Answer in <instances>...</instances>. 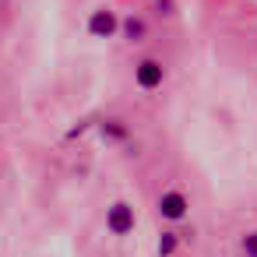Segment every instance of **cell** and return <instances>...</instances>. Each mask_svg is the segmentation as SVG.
Instances as JSON below:
<instances>
[{
    "label": "cell",
    "mask_w": 257,
    "mask_h": 257,
    "mask_svg": "<svg viewBox=\"0 0 257 257\" xmlns=\"http://www.w3.org/2000/svg\"><path fill=\"white\" fill-rule=\"evenodd\" d=\"M176 243H180L176 232H162V236H159V257H173V253H176Z\"/></svg>",
    "instance_id": "cell-6"
},
{
    "label": "cell",
    "mask_w": 257,
    "mask_h": 257,
    "mask_svg": "<svg viewBox=\"0 0 257 257\" xmlns=\"http://www.w3.org/2000/svg\"><path fill=\"white\" fill-rule=\"evenodd\" d=\"M85 29H88L92 39H113V36L120 32V18H116V11H109V8H95V11L88 15Z\"/></svg>",
    "instance_id": "cell-1"
},
{
    "label": "cell",
    "mask_w": 257,
    "mask_h": 257,
    "mask_svg": "<svg viewBox=\"0 0 257 257\" xmlns=\"http://www.w3.org/2000/svg\"><path fill=\"white\" fill-rule=\"evenodd\" d=\"M187 211H190V201H187L180 190H162V194H159V215H162L166 222H183Z\"/></svg>",
    "instance_id": "cell-4"
},
{
    "label": "cell",
    "mask_w": 257,
    "mask_h": 257,
    "mask_svg": "<svg viewBox=\"0 0 257 257\" xmlns=\"http://www.w3.org/2000/svg\"><path fill=\"white\" fill-rule=\"evenodd\" d=\"M134 81H138V88H145V92L162 88V81H166V67H162V60H155V57L138 60V64H134Z\"/></svg>",
    "instance_id": "cell-2"
},
{
    "label": "cell",
    "mask_w": 257,
    "mask_h": 257,
    "mask_svg": "<svg viewBox=\"0 0 257 257\" xmlns=\"http://www.w3.org/2000/svg\"><path fill=\"white\" fill-rule=\"evenodd\" d=\"M134 225H138V215H134V208H131L127 201H116V204L106 208V229H109L113 236L134 232Z\"/></svg>",
    "instance_id": "cell-3"
},
{
    "label": "cell",
    "mask_w": 257,
    "mask_h": 257,
    "mask_svg": "<svg viewBox=\"0 0 257 257\" xmlns=\"http://www.w3.org/2000/svg\"><path fill=\"white\" fill-rule=\"evenodd\" d=\"M239 246H243V253H246V257H257V229H253V232H246Z\"/></svg>",
    "instance_id": "cell-8"
},
{
    "label": "cell",
    "mask_w": 257,
    "mask_h": 257,
    "mask_svg": "<svg viewBox=\"0 0 257 257\" xmlns=\"http://www.w3.org/2000/svg\"><path fill=\"white\" fill-rule=\"evenodd\" d=\"M120 32H123L127 43H145V39H148V22L138 18V15H127V18L120 22Z\"/></svg>",
    "instance_id": "cell-5"
},
{
    "label": "cell",
    "mask_w": 257,
    "mask_h": 257,
    "mask_svg": "<svg viewBox=\"0 0 257 257\" xmlns=\"http://www.w3.org/2000/svg\"><path fill=\"white\" fill-rule=\"evenodd\" d=\"M155 11L166 15V18H173L176 15V0H155Z\"/></svg>",
    "instance_id": "cell-9"
},
{
    "label": "cell",
    "mask_w": 257,
    "mask_h": 257,
    "mask_svg": "<svg viewBox=\"0 0 257 257\" xmlns=\"http://www.w3.org/2000/svg\"><path fill=\"white\" fill-rule=\"evenodd\" d=\"M102 134L113 138V141H127V127H123L120 120H106V123H102Z\"/></svg>",
    "instance_id": "cell-7"
}]
</instances>
